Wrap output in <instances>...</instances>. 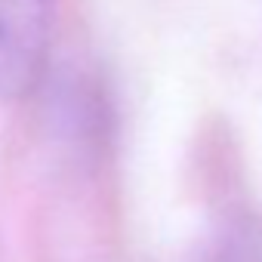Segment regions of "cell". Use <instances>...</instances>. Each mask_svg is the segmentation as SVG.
Wrapping results in <instances>:
<instances>
[{
	"label": "cell",
	"instance_id": "cell-2",
	"mask_svg": "<svg viewBox=\"0 0 262 262\" xmlns=\"http://www.w3.org/2000/svg\"><path fill=\"white\" fill-rule=\"evenodd\" d=\"M219 262H262V219L244 225L228 241Z\"/></svg>",
	"mask_w": 262,
	"mask_h": 262
},
{
	"label": "cell",
	"instance_id": "cell-1",
	"mask_svg": "<svg viewBox=\"0 0 262 262\" xmlns=\"http://www.w3.org/2000/svg\"><path fill=\"white\" fill-rule=\"evenodd\" d=\"M56 0H0V99H22L43 74Z\"/></svg>",
	"mask_w": 262,
	"mask_h": 262
}]
</instances>
